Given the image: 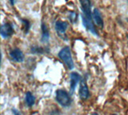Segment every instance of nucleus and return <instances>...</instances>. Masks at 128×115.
<instances>
[{"mask_svg": "<svg viewBox=\"0 0 128 115\" xmlns=\"http://www.w3.org/2000/svg\"><path fill=\"white\" fill-rule=\"evenodd\" d=\"M82 21L83 26L86 27V29L88 31H90V32L92 33L94 35H98V33L94 28V26L93 24V23H92V21L87 19L86 17H84L83 15H82Z\"/></svg>", "mask_w": 128, "mask_h": 115, "instance_id": "nucleus-8", "label": "nucleus"}, {"mask_svg": "<svg viewBox=\"0 0 128 115\" xmlns=\"http://www.w3.org/2000/svg\"><path fill=\"white\" fill-rule=\"evenodd\" d=\"M91 115H98V113H95V112H94V113H92Z\"/></svg>", "mask_w": 128, "mask_h": 115, "instance_id": "nucleus-17", "label": "nucleus"}, {"mask_svg": "<svg viewBox=\"0 0 128 115\" xmlns=\"http://www.w3.org/2000/svg\"><path fill=\"white\" fill-rule=\"evenodd\" d=\"M55 98L58 103L62 107H68L71 104V98L66 91L58 89L55 93Z\"/></svg>", "mask_w": 128, "mask_h": 115, "instance_id": "nucleus-2", "label": "nucleus"}, {"mask_svg": "<svg viewBox=\"0 0 128 115\" xmlns=\"http://www.w3.org/2000/svg\"><path fill=\"white\" fill-rule=\"evenodd\" d=\"M69 18H70V20H71L72 22H74L76 20V14L74 12H70Z\"/></svg>", "mask_w": 128, "mask_h": 115, "instance_id": "nucleus-14", "label": "nucleus"}, {"mask_svg": "<svg viewBox=\"0 0 128 115\" xmlns=\"http://www.w3.org/2000/svg\"><path fill=\"white\" fill-rule=\"evenodd\" d=\"M25 102H26V105L28 107H32L35 103V97H34V95L32 94L30 91H28V92L26 93Z\"/></svg>", "mask_w": 128, "mask_h": 115, "instance_id": "nucleus-12", "label": "nucleus"}, {"mask_svg": "<svg viewBox=\"0 0 128 115\" xmlns=\"http://www.w3.org/2000/svg\"><path fill=\"white\" fill-rule=\"evenodd\" d=\"M0 33H1L2 37H3L4 39H7L13 35L14 28H13V27H12V25L10 24V23H4V24L2 25Z\"/></svg>", "mask_w": 128, "mask_h": 115, "instance_id": "nucleus-5", "label": "nucleus"}, {"mask_svg": "<svg viewBox=\"0 0 128 115\" xmlns=\"http://www.w3.org/2000/svg\"><path fill=\"white\" fill-rule=\"evenodd\" d=\"M46 51H49V48L38 47V46H33L30 47L31 53H34V54H43V53H45Z\"/></svg>", "mask_w": 128, "mask_h": 115, "instance_id": "nucleus-13", "label": "nucleus"}, {"mask_svg": "<svg viewBox=\"0 0 128 115\" xmlns=\"http://www.w3.org/2000/svg\"><path fill=\"white\" fill-rule=\"evenodd\" d=\"M80 4H81V8L82 11V15L84 17H86L87 19L92 21V12L90 11L91 3L90 0H79Z\"/></svg>", "mask_w": 128, "mask_h": 115, "instance_id": "nucleus-3", "label": "nucleus"}, {"mask_svg": "<svg viewBox=\"0 0 128 115\" xmlns=\"http://www.w3.org/2000/svg\"><path fill=\"white\" fill-rule=\"evenodd\" d=\"M112 115H117V114H112Z\"/></svg>", "mask_w": 128, "mask_h": 115, "instance_id": "nucleus-18", "label": "nucleus"}, {"mask_svg": "<svg viewBox=\"0 0 128 115\" xmlns=\"http://www.w3.org/2000/svg\"><path fill=\"white\" fill-rule=\"evenodd\" d=\"M70 93L72 94L77 87V85L79 83L80 80H81V76L75 72H73L70 73Z\"/></svg>", "mask_w": 128, "mask_h": 115, "instance_id": "nucleus-6", "label": "nucleus"}, {"mask_svg": "<svg viewBox=\"0 0 128 115\" xmlns=\"http://www.w3.org/2000/svg\"><path fill=\"white\" fill-rule=\"evenodd\" d=\"M78 93H79V97L82 100H86L90 97L89 89H88V86L85 80H82L81 82H80Z\"/></svg>", "mask_w": 128, "mask_h": 115, "instance_id": "nucleus-4", "label": "nucleus"}, {"mask_svg": "<svg viewBox=\"0 0 128 115\" xmlns=\"http://www.w3.org/2000/svg\"><path fill=\"white\" fill-rule=\"evenodd\" d=\"M68 27V23L63 21H56L55 23V30L59 35H64Z\"/></svg>", "mask_w": 128, "mask_h": 115, "instance_id": "nucleus-10", "label": "nucleus"}, {"mask_svg": "<svg viewBox=\"0 0 128 115\" xmlns=\"http://www.w3.org/2000/svg\"><path fill=\"white\" fill-rule=\"evenodd\" d=\"M11 111H12V113H13L14 115H22L21 113H20L19 111L17 109H15V108H12Z\"/></svg>", "mask_w": 128, "mask_h": 115, "instance_id": "nucleus-15", "label": "nucleus"}, {"mask_svg": "<svg viewBox=\"0 0 128 115\" xmlns=\"http://www.w3.org/2000/svg\"><path fill=\"white\" fill-rule=\"evenodd\" d=\"M10 56L14 61L22 63L24 61V55L22 51L18 48H14L10 51Z\"/></svg>", "mask_w": 128, "mask_h": 115, "instance_id": "nucleus-7", "label": "nucleus"}, {"mask_svg": "<svg viewBox=\"0 0 128 115\" xmlns=\"http://www.w3.org/2000/svg\"><path fill=\"white\" fill-rule=\"evenodd\" d=\"M42 39L41 41L43 43H46L49 42V39H50V34H49V31L46 24L42 23Z\"/></svg>", "mask_w": 128, "mask_h": 115, "instance_id": "nucleus-11", "label": "nucleus"}, {"mask_svg": "<svg viewBox=\"0 0 128 115\" xmlns=\"http://www.w3.org/2000/svg\"><path fill=\"white\" fill-rule=\"evenodd\" d=\"M58 57L64 62V64L67 66V68L70 70H72L74 68V61L70 52V48L69 47H64L63 48L60 50L58 52Z\"/></svg>", "mask_w": 128, "mask_h": 115, "instance_id": "nucleus-1", "label": "nucleus"}, {"mask_svg": "<svg viewBox=\"0 0 128 115\" xmlns=\"http://www.w3.org/2000/svg\"><path fill=\"white\" fill-rule=\"evenodd\" d=\"M92 19H94L96 25H98L100 27H103V19L101 15V12H100L98 8H94L93 10V12H92Z\"/></svg>", "mask_w": 128, "mask_h": 115, "instance_id": "nucleus-9", "label": "nucleus"}, {"mask_svg": "<svg viewBox=\"0 0 128 115\" xmlns=\"http://www.w3.org/2000/svg\"><path fill=\"white\" fill-rule=\"evenodd\" d=\"M14 2H15V0H10V4L13 6L14 4Z\"/></svg>", "mask_w": 128, "mask_h": 115, "instance_id": "nucleus-16", "label": "nucleus"}]
</instances>
